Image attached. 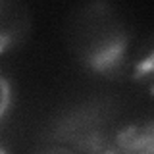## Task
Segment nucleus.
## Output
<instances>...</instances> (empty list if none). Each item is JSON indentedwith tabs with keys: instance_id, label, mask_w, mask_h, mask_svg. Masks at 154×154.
Instances as JSON below:
<instances>
[{
	"instance_id": "nucleus-5",
	"label": "nucleus",
	"mask_w": 154,
	"mask_h": 154,
	"mask_svg": "<svg viewBox=\"0 0 154 154\" xmlns=\"http://www.w3.org/2000/svg\"><path fill=\"white\" fill-rule=\"evenodd\" d=\"M133 79L154 94V48L148 50L133 67Z\"/></svg>"
},
{
	"instance_id": "nucleus-1",
	"label": "nucleus",
	"mask_w": 154,
	"mask_h": 154,
	"mask_svg": "<svg viewBox=\"0 0 154 154\" xmlns=\"http://www.w3.org/2000/svg\"><path fill=\"white\" fill-rule=\"evenodd\" d=\"M67 41L85 69L100 77H118L127 66L131 35L114 6L106 2L85 4L67 27Z\"/></svg>"
},
{
	"instance_id": "nucleus-8",
	"label": "nucleus",
	"mask_w": 154,
	"mask_h": 154,
	"mask_svg": "<svg viewBox=\"0 0 154 154\" xmlns=\"http://www.w3.org/2000/svg\"><path fill=\"white\" fill-rule=\"evenodd\" d=\"M0 154H10V148H8V144L0 139Z\"/></svg>"
},
{
	"instance_id": "nucleus-2",
	"label": "nucleus",
	"mask_w": 154,
	"mask_h": 154,
	"mask_svg": "<svg viewBox=\"0 0 154 154\" xmlns=\"http://www.w3.org/2000/svg\"><path fill=\"white\" fill-rule=\"evenodd\" d=\"M114 110L102 100H87L62 110L50 123L46 141L73 148L79 154H104L118 129Z\"/></svg>"
},
{
	"instance_id": "nucleus-6",
	"label": "nucleus",
	"mask_w": 154,
	"mask_h": 154,
	"mask_svg": "<svg viewBox=\"0 0 154 154\" xmlns=\"http://www.w3.org/2000/svg\"><path fill=\"white\" fill-rule=\"evenodd\" d=\"M14 104V93H12V85H10L8 77L0 71V122L6 119V116L10 114Z\"/></svg>"
},
{
	"instance_id": "nucleus-3",
	"label": "nucleus",
	"mask_w": 154,
	"mask_h": 154,
	"mask_svg": "<svg viewBox=\"0 0 154 154\" xmlns=\"http://www.w3.org/2000/svg\"><path fill=\"white\" fill-rule=\"evenodd\" d=\"M31 33V12L16 0H0V56L16 50Z\"/></svg>"
},
{
	"instance_id": "nucleus-4",
	"label": "nucleus",
	"mask_w": 154,
	"mask_h": 154,
	"mask_svg": "<svg viewBox=\"0 0 154 154\" xmlns=\"http://www.w3.org/2000/svg\"><path fill=\"white\" fill-rule=\"evenodd\" d=\"M104 154H154V119L118 129Z\"/></svg>"
},
{
	"instance_id": "nucleus-7",
	"label": "nucleus",
	"mask_w": 154,
	"mask_h": 154,
	"mask_svg": "<svg viewBox=\"0 0 154 154\" xmlns=\"http://www.w3.org/2000/svg\"><path fill=\"white\" fill-rule=\"evenodd\" d=\"M35 154H79V152H75L73 148L66 146V144L54 143V141H46L45 139V143L35 150Z\"/></svg>"
}]
</instances>
